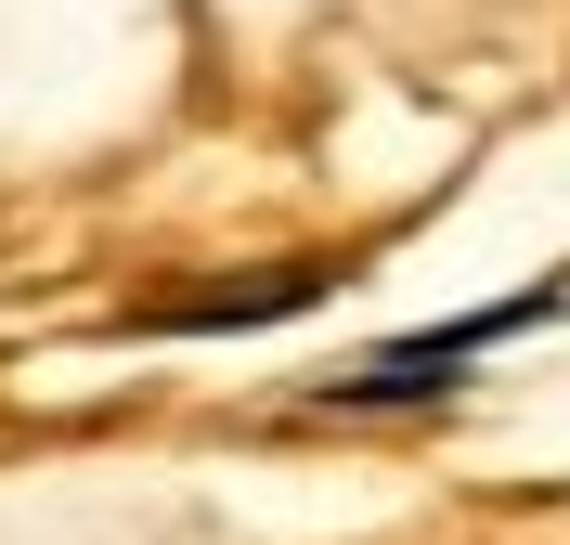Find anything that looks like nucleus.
<instances>
[{
  "label": "nucleus",
  "mask_w": 570,
  "mask_h": 545,
  "mask_svg": "<svg viewBox=\"0 0 570 545\" xmlns=\"http://www.w3.org/2000/svg\"><path fill=\"white\" fill-rule=\"evenodd\" d=\"M337 299L324 260H273V273H220V286H169L156 312H130L142 338H247V325H285V312H312Z\"/></svg>",
  "instance_id": "f257e3e1"
}]
</instances>
